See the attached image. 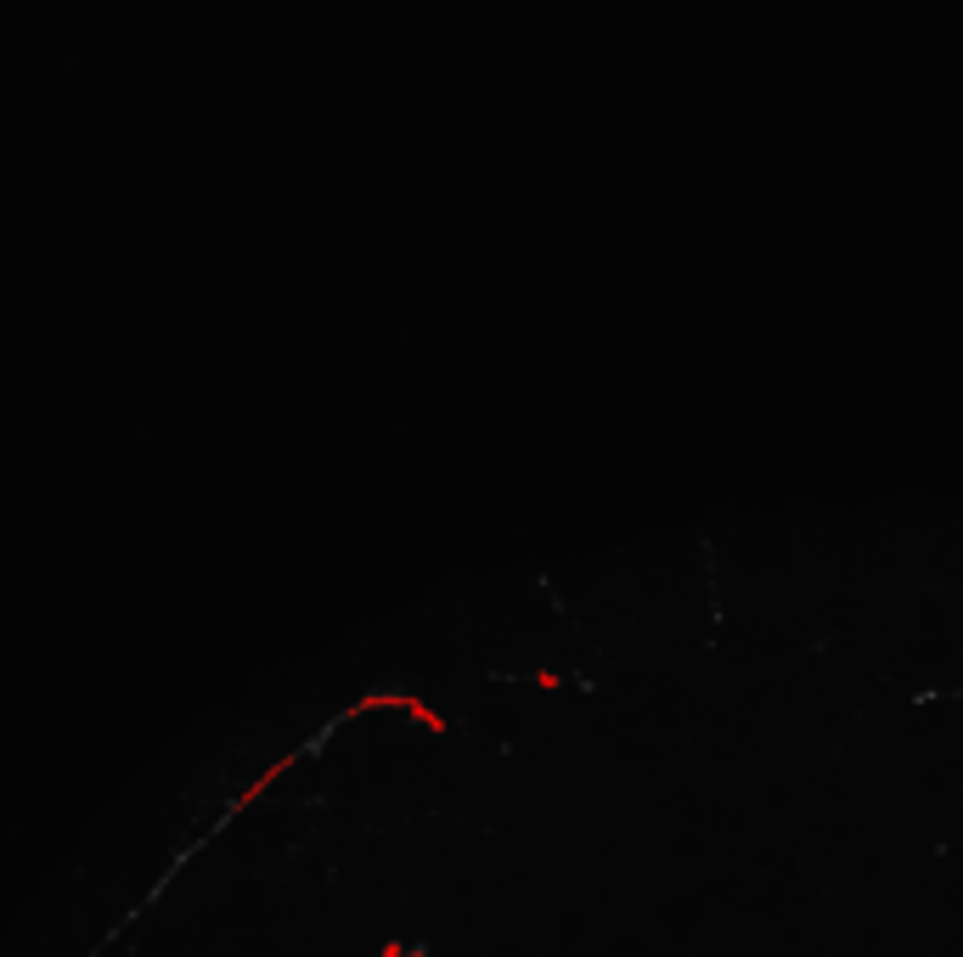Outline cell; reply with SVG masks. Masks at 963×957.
<instances>
[{
  "label": "cell",
  "mask_w": 963,
  "mask_h": 957,
  "mask_svg": "<svg viewBox=\"0 0 963 957\" xmlns=\"http://www.w3.org/2000/svg\"><path fill=\"white\" fill-rule=\"evenodd\" d=\"M390 957H417V952H401V946H390Z\"/></svg>",
  "instance_id": "6da1fadb"
}]
</instances>
